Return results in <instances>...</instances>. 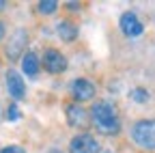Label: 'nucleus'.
Here are the masks:
<instances>
[{
	"mask_svg": "<svg viewBox=\"0 0 155 153\" xmlns=\"http://www.w3.org/2000/svg\"><path fill=\"white\" fill-rule=\"evenodd\" d=\"M91 119L95 123V127L99 129L101 134H116L121 129V123H119V117H116V110L110 101H97L93 108H91Z\"/></svg>",
	"mask_w": 155,
	"mask_h": 153,
	"instance_id": "f257e3e1",
	"label": "nucleus"
},
{
	"mask_svg": "<svg viewBox=\"0 0 155 153\" xmlns=\"http://www.w3.org/2000/svg\"><path fill=\"white\" fill-rule=\"evenodd\" d=\"M131 138L138 147H142L147 151H155V119L138 121L131 127Z\"/></svg>",
	"mask_w": 155,
	"mask_h": 153,
	"instance_id": "f03ea898",
	"label": "nucleus"
},
{
	"mask_svg": "<svg viewBox=\"0 0 155 153\" xmlns=\"http://www.w3.org/2000/svg\"><path fill=\"white\" fill-rule=\"evenodd\" d=\"M69 153H99V142L91 134H78L69 145Z\"/></svg>",
	"mask_w": 155,
	"mask_h": 153,
	"instance_id": "7ed1b4c3",
	"label": "nucleus"
},
{
	"mask_svg": "<svg viewBox=\"0 0 155 153\" xmlns=\"http://www.w3.org/2000/svg\"><path fill=\"white\" fill-rule=\"evenodd\" d=\"M43 67L50 73H63L67 69V58L58 50H45V54H43Z\"/></svg>",
	"mask_w": 155,
	"mask_h": 153,
	"instance_id": "20e7f679",
	"label": "nucleus"
},
{
	"mask_svg": "<svg viewBox=\"0 0 155 153\" xmlns=\"http://www.w3.org/2000/svg\"><path fill=\"white\" fill-rule=\"evenodd\" d=\"M71 93H73V97L78 101H88V99L95 97V84L88 82L86 78H78L71 84Z\"/></svg>",
	"mask_w": 155,
	"mask_h": 153,
	"instance_id": "39448f33",
	"label": "nucleus"
},
{
	"mask_svg": "<svg viewBox=\"0 0 155 153\" xmlns=\"http://www.w3.org/2000/svg\"><path fill=\"white\" fill-rule=\"evenodd\" d=\"M121 30L127 35V37H138L142 35V22L138 20V15L127 11L121 15Z\"/></svg>",
	"mask_w": 155,
	"mask_h": 153,
	"instance_id": "423d86ee",
	"label": "nucleus"
},
{
	"mask_svg": "<svg viewBox=\"0 0 155 153\" xmlns=\"http://www.w3.org/2000/svg\"><path fill=\"white\" fill-rule=\"evenodd\" d=\"M7 88H9V93H11L13 99H22L24 95H26V84H24L22 75H19L15 69L7 71Z\"/></svg>",
	"mask_w": 155,
	"mask_h": 153,
	"instance_id": "0eeeda50",
	"label": "nucleus"
},
{
	"mask_svg": "<svg viewBox=\"0 0 155 153\" xmlns=\"http://www.w3.org/2000/svg\"><path fill=\"white\" fill-rule=\"evenodd\" d=\"M67 119H69L71 127H82L88 119V112L80 104H71V106H67Z\"/></svg>",
	"mask_w": 155,
	"mask_h": 153,
	"instance_id": "6e6552de",
	"label": "nucleus"
},
{
	"mask_svg": "<svg viewBox=\"0 0 155 153\" xmlns=\"http://www.w3.org/2000/svg\"><path fill=\"white\" fill-rule=\"evenodd\" d=\"M22 71L28 75V78H35V75L39 73V56L28 52L24 54V58H22Z\"/></svg>",
	"mask_w": 155,
	"mask_h": 153,
	"instance_id": "1a4fd4ad",
	"label": "nucleus"
},
{
	"mask_svg": "<svg viewBox=\"0 0 155 153\" xmlns=\"http://www.w3.org/2000/svg\"><path fill=\"white\" fill-rule=\"evenodd\" d=\"M13 39H15V41H11V43H9V48H7L9 58H15V56L19 54V50L24 48V43H26V30H17Z\"/></svg>",
	"mask_w": 155,
	"mask_h": 153,
	"instance_id": "9d476101",
	"label": "nucleus"
},
{
	"mask_svg": "<svg viewBox=\"0 0 155 153\" xmlns=\"http://www.w3.org/2000/svg\"><path fill=\"white\" fill-rule=\"evenodd\" d=\"M58 37H61L63 41H73L75 37H78V30H75V26L71 24V22H61L58 24Z\"/></svg>",
	"mask_w": 155,
	"mask_h": 153,
	"instance_id": "9b49d317",
	"label": "nucleus"
},
{
	"mask_svg": "<svg viewBox=\"0 0 155 153\" xmlns=\"http://www.w3.org/2000/svg\"><path fill=\"white\" fill-rule=\"evenodd\" d=\"M37 9L41 11L43 15H50V13H54L58 9V2H56V0H41V2L37 5Z\"/></svg>",
	"mask_w": 155,
	"mask_h": 153,
	"instance_id": "f8f14e48",
	"label": "nucleus"
},
{
	"mask_svg": "<svg viewBox=\"0 0 155 153\" xmlns=\"http://www.w3.org/2000/svg\"><path fill=\"white\" fill-rule=\"evenodd\" d=\"M147 97H149V95H147L144 88H134L131 91V99L134 101H147Z\"/></svg>",
	"mask_w": 155,
	"mask_h": 153,
	"instance_id": "ddd939ff",
	"label": "nucleus"
},
{
	"mask_svg": "<svg viewBox=\"0 0 155 153\" xmlns=\"http://www.w3.org/2000/svg\"><path fill=\"white\" fill-rule=\"evenodd\" d=\"M9 119H11V121L19 119V110H17V106H15V104H13V106H9Z\"/></svg>",
	"mask_w": 155,
	"mask_h": 153,
	"instance_id": "4468645a",
	"label": "nucleus"
},
{
	"mask_svg": "<svg viewBox=\"0 0 155 153\" xmlns=\"http://www.w3.org/2000/svg\"><path fill=\"white\" fill-rule=\"evenodd\" d=\"M0 153H26V151H24L22 147H5Z\"/></svg>",
	"mask_w": 155,
	"mask_h": 153,
	"instance_id": "2eb2a0df",
	"label": "nucleus"
},
{
	"mask_svg": "<svg viewBox=\"0 0 155 153\" xmlns=\"http://www.w3.org/2000/svg\"><path fill=\"white\" fill-rule=\"evenodd\" d=\"M5 37V26H2V22H0V39Z\"/></svg>",
	"mask_w": 155,
	"mask_h": 153,
	"instance_id": "dca6fc26",
	"label": "nucleus"
},
{
	"mask_svg": "<svg viewBox=\"0 0 155 153\" xmlns=\"http://www.w3.org/2000/svg\"><path fill=\"white\" fill-rule=\"evenodd\" d=\"M5 5H7V2H5V0H0V11H2V9H5Z\"/></svg>",
	"mask_w": 155,
	"mask_h": 153,
	"instance_id": "f3484780",
	"label": "nucleus"
},
{
	"mask_svg": "<svg viewBox=\"0 0 155 153\" xmlns=\"http://www.w3.org/2000/svg\"><path fill=\"white\" fill-rule=\"evenodd\" d=\"M50 153H61V151H50Z\"/></svg>",
	"mask_w": 155,
	"mask_h": 153,
	"instance_id": "a211bd4d",
	"label": "nucleus"
},
{
	"mask_svg": "<svg viewBox=\"0 0 155 153\" xmlns=\"http://www.w3.org/2000/svg\"><path fill=\"white\" fill-rule=\"evenodd\" d=\"M106 153H110V151H106Z\"/></svg>",
	"mask_w": 155,
	"mask_h": 153,
	"instance_id": "6ab92c4d",
	"label": "nucleus"
}]
</instances>
